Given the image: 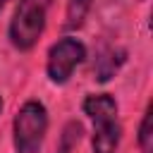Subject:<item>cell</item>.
<instances>
[{
    "instance_id": "cell-9",
    "label": "cell",
    "mask_w": 153,
    "mask_h": 153,
    "mask_svg": "<svg viewBox=\"0 0 153 153\" xmlns=\"http://www.w3.org/2000/svg\"><path fill=\"white\" fill-rule=\"evenodd\" d=\"M5 2H7V0H0V7H2V5H5Z\"/></svg>"
},
{
    "instance_id": "cell-1",
    "label": "cell",
    "mask_w": 153,
    "mask_h": 153,
    "mask_svg": "<svg viewBox=\"0 0 153 153\" xmlns=\"http://www.w3.org/2000/svg\"><path fill=\"white\" fill-rule=\"evenodd\" d=\"M84 112L96 122L93 151L96 153H115L120 143V122H117V103L108 93L88 96L84 100Z\"/></svg>"
},
{
    "instance_id": "cell-10",
    "label": "cell",
    "mask_w": 153,
    "mask_h": 153,
    "mask_svg": "<svg viewBox=\"0 0 153 153\" xmlns=\"http://www.w3.org/2000/svg\"><path fill=\"white\" fill-rule=\"evenodd\" d=\"M0 110H2V98H0Z\"/></svg>"
},
{
    "instance_id": "cell-6",
    "label": "cell",
    "mask_w": 153,
    "mask_h": 153,
    "mask_svg": "<svg viewBox=\"0 0 153 153\" xmlns=\"http://www.w3.org/2000/svg\"><path fill=\"white\" fill-rule=\"evenodd\" d=\"M88 7H91V0H69V2H67V22H65V24H67L69 29L79 26V24L84 22Z\"/></svg>"
},
{
    "instance_id": "cell-2",
    "label": "cell",
    "mask_w": 153,
    "mask_h": 153,
    "mask_svg": "<svg viewBox=\"0 0 153 153\" xmlns=\"http://www.w3.org/2000/svg\"><path fill=\"white\" fill-rule=\"evenodd\" d=\"M50 0H19V7L14 12V19L10 24V38L19 50H29L45 26Z\"/></svg>"
},
{
    "instance_id": "cell-3",
    "label": "cell",
    "mask_w": 153,
    "mask_h": 153,
    "mask_svg": "<svg viewBox=\"0 0 153 153\" xmlns=\"http://www.w3.org/2000/svg\"><path fill=\"white\" fill-rule=\"evenodd\" d=\"M48 127V112L43 103L29 100L14 117V148L19 153H36Z\"/></svg>"
},
{
    "instance_id": "cell-8",
    "label": "cell",
    "mask_w": 153,
    "mask_h": 153,
    "mask_svg": "<svg viewBox=\"0 0 153 153\" xmlns=\"http://www.w3.org/2000/svg\"><path fill=\"white\" fill-rule=\"evenodd\" d=\"M139 143H141L143 153H151V110H146V115H143L141 134H139Z\"/></svg>"
},
{
    "instance_id": "cell-5",
    "label": "cell",
    "mask_w": 153,
    "mask_h": 153,
    "mask_svg": "<svg viewBox=\"0 0 153 153\" xmlns=\"http://www.w3.org/2000/svg\"><path fill=\"white\" fill-rule=\"evenodd\" d=\"M124 62V50H108V53H103L100 57H98V62H96V79L98 81H108L117 69H120V65Z\"/></svg>"
},
{
    "instance_id": "cell-4",
    "label": "cell",
    "mask_w": 153,
    "mask_h": 153,
    "mask_svg": "<svg viewBox=\"0 0 153 153\" xmlns=\"http://www.w3.org/2000/svg\"><path fill=\"white\" fill-rule=\"evenodd\" d=\"M86 57V48L76 38H62L57 41L48 53V76L55 84H62L69 79L74 67Z\"/></svg>"
},
{
    "instance_id": "cell-7",
    "label": "cell",
    "mask_w": 153,
    "mask_h": 153,
    "mask_svg": "<svg viewBox=\"0 0 153 153\" xmlns=\"http://www.w3.org/2000/svg\"><path fill=\"white\" fill-rule=\"evenodd\" d=\"M79 136H81V124L69 122V124L65 127V134H62V146H60V151H57V153H69V151H72V146L79 141Z\"/></svg>"
}]
</instances>
